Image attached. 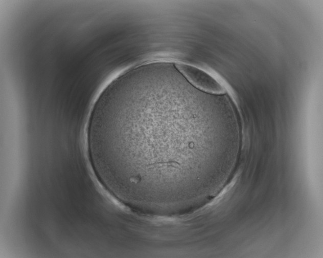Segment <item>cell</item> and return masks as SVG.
<instances>
[{"label": "cell", "instance_id": "cell-2", "mask_svg": "<svg viewBox=\"0 0 323 258\" xmlns=\"http://www.w3.org/2000/svg\"><path fill=\"white\" fill-rule=\"evenodd\" d=\"M175 65L188 82L195 88L213 94L224 93L223 87L204 71L189 64L179 63Z\"/></svg>", "mask_w": 323, "mask_h": 258}, {"label": "cell", "instance_id": "cell-1", "mask_svg": "<svg viewBox=\"0 0 323 258\" xmlns=\"http://www.w3.org/2000/svg\"><path fill=\"white\" fill-rule=\"evenodd\" d=\"M190 90L171 78H123L96 100L87 127L90 163L129 207L168 210L188 202L195 147Z\"/></svg>", "mask_w": 323, "mask_h": 258}]
</instances>
